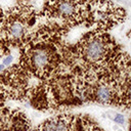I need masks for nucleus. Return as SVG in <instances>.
<instances>
[{"label": "nucleus", "instance_id": "f257e3e1", "mask_svg": "<svg viewBox=\"0 0 131 131\" xmlns=\"http://www.w3.org/2000/svg\"><path fill=\"white\" fill-rule=\"evenodd\" d=\"M107 52L105 40L99 37H93L85 41L82 46V56L90 62L101 61Z\"/></svg>", "mask_w": 131, "mask_h": 131}, {"label": "nucleus", "instance_id": "f03ea898", "mask_svg": "<svg viewBox=\"0 0 131 131\" xmlns=\"http://www.w3.org/2000/svg\"><path fill=\"white\" fill-rule=\"evenodd\" d=\"M49 61L50 53L45 49H36L31 54V66L38 73H43L48 68Z\"/></svg>", "mask_w": 131, "mask_h": 131}, {"label": "nucleus", "instance_id": "7ed1b4c3", "mask_svg": "<svg viewBox=\"0 0 131 131\" xmlns=\"http://www.w3.org/2000/svg\"><path fill=\"white\" fill-rule=\"evenodd\" d=\"M41 131H69V122L67 118H55L47 121L41 127Z\"/></svg>", "mask_w": 131, "mask_h": 131}, {"label": "nucleus", "instance_id": "20e7f679", "mask_svg": "<svg viewBox=\"0 0 131 131\" xmlns=\"http://www.w3.org/2000/svg\"><path fill=\"white\" fill-rule=\"evenodd\" d=\"M55 8L58 15L68 17L74 15L76 11V4L72 0H59L56 3Z\"/></svg>", "mask_w": 131, "mask_h": 131}, {"label": "nucleus", "instance_id": "39448f33", "mask_svg": "<svg viewBox=\"0 0 131 131\" xmlns=\"http://www.w3.org/2000/svg\"><path fill=\"white\" fill-rule=\"evenodd\" d=\"M26 32V28L24 24L19 20H13L10 23L8 26V36L13 39H18L20 38Z\"/></svg>", "mask_w": 131, "mask_h": 131}, {"label": "nucleus", "instance_id": "423d86ee", "mask_svg": "<svg viewBox=\"0 0 131 131\" xmlns=\"http://www.w3.org/2000/svg\"><path fill=\"white\" fill-rule=\"evenodd\" d=\"M113 89L107 85H101L96 90V99L100 102H108L113 97Z\"/></svg>", "mask_w": 131, "mask_h": 131}, {"label": "nucleus", "instance_id": "0eeeda50", "mask_svg": "<svg viewBox=\"0 0 131 131\" xmlns=\"http://www.w3.org/2000/svg\"><path fill=\"white\" fill-rule=\"evenodd\" d=\"M112 120H114L117 124H119V125H123L124 123H125V119H124V116L123 115H121V114H114V116H113V118H112Z\"/></svg>", "mask_w": 131, "mask_h": 131}, {"label": "nucleus", "instance_id": "6e6552de", "mask_svg": "<svg viewBox=\"0 0 131 131\" xmlns=\"http://www.w3.org/2000/svg\"><path fill=\"white\" fill-rule=\"evenodd\" d=\"M12 60H13V56H12L11 54H9L8 56H6V57L3 59V64H4V66H9V64L12 62Z\"/></svg>", "mask_w": 131, "mask_h": 131}, {"label": "nucleus", "instance_id": "1a4fd4ad", "mask_svg": "<svg viewBox=\"0 0 131 131\" xmlns=\"http://www.w3.org/2000/svg\"><path fill=\"white\" fill-rule=\"evenodd\" d=\"M10 1H11V0H0V2H1L2 4H5V5L9 4V3H10Z\"/></svg>", "mask_w": 131, "mask_h": 131}, {"label": "nucleus", "instance_id": "9d476101", "mask_svg": "<svg viewBox=\"0 0 131 131\" xmlns=\"http://www.w3.org/2000/svg\"><path fill=\"white\" fill-rule=\"evenodd\" d=\"M3 69H4V64L2 63V64H0V71H2Z\"/></svg>", "mask_w": 131, "mask_h": 131}]
</instances>
